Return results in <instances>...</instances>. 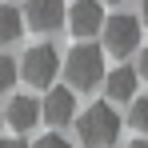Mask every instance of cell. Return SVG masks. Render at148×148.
<instances>
[{
	"instance_id": "6da1fadb",
	"label": "cell",
	"mask_w": 148,
	"mask_h": 148,
	"mask_svg": "<svg viewBox=\"0 0 148 148\" xmlns=\"http://www.w3.org/2000/svg\"><path fill=\"white\" fill-rule=\"evenodd\" d=\"M76 132H80L84 148H108V144H116V136H120V116H116V104L96 100L92 108H84V116L76 120Z\"/></svg>"
},
{
	"instance_id": "7a4b0ae2",
	"label": "cell",
	"mask_w": 148,
	"mask_h": 148,
	"mask_svg": "<svg viewBox=\"0 0 148 148\" xmlns=\"http://www.w3.org/2000/svg\"><path fill=\"white\" fill-rule=\"evenodd\" d=\"M64 76H68L72 88H96L108 76L104 72V48H96L92 40H80L68 52V60H64Z\"/></svg>"
},
{
	"instance_id": "3957f363",
	"label": "cell",
	"mask_w": 148,
	"mask_h": 148,
	"mask_svg": "<svg viewBox=\"0 0 148 148\" xmlns=\"http://www.w3.org/2000/svg\"><path fill=\"white\" fill-rule=\"evenodd\" d=\"M100 36H104V52H112V56H132V52L140 48V20L116 12V16L104 20Z\"/></svg>"
},
{
	"instance_id": "277c9868",
	"label": "cell",
	"mask_w": 148,
	"mask_h": 148,
	"mask_svg": "<svg viewBox=\"0 0 148 148\" xmlns=\"http://www.w3.org/2000/svg\"><path fill=\"white\" fill-rule=\"evenodd\" d=\"M56 68H60V60H56V48H52V44H36V48H28L24 60H20V76H24L28 84H36V88H52Z\"/></svg>"
},
{
	"instance_id": "5b68a950",
	"label": "cell",
	"mask_w": 148,
	"mask_h": 148,
	"mask_svg": "<svg viewBox=\"0 0 148 148\" xmlns=\"http://www.w3.org/2000/svg\"><path fill=\"white\" fill-rule=\"evenodd\" d=\"M104 4L100 0H76L72 8H68V28H72L76 40H92L100 28H104Z\"/></svg>"
},
{
	"instance_id": "8992f818",
	"label": "cell",
	"mask_w": 148,
	"mask_h": 148,
	"mask_svg": "<svg viewBox=\"0 0 148 148\" xmlns=\"http://www.w3.org/2000/svg\"><path fill=\"white\" fill-rule=\"evenodd\" d=\"M24 20L36 32H56V28L68 20V8H64V0H28Z\"/></svg>"
},
{
	"instance_id": "52a82bcc",
	"label": "cell",
	"mask_w": 148,
	"mask_h": 148,
	"mask_svg": "<svg viewBox=\"0 0 148 148\" xmlns=\"http://www.w3.org/2000/svg\"><path fill=\"white\" fill-rule=\"evenodd\" d=\"M72 116H76V92L72 88H48V96L40 100V120H48L52 128H60Z\"/></svg>"
},
{
	"instance_id": "ba28073f",
	"label": "cell",
	"mask_w": 148,
	"mask_h": 148,
	"mask_svg": "<svg viewBox=\"0 0 148 148\" xmlns=\"http://www.w3.org/2000/svg\"><path fill=\"white\" fill-rule=\"evenodd\" d=\"M4 120L24 136L28 128H36V120H40V100L36 96H12L8 108H4Z\"/></svg>"
},
{
	"instance_id": "9c48e42d",
	"label": "cell",
	"mask_w": 148,
	"mask_h": 148,
	"mask_svg": "<svg viewBox=\"0 0 148 148\" xmlns=\"http://www.w3.org/2000/svg\"><path fill=\"white\" fill-rule=\"evenodd\" d=\"M136 84H140V76H136V68H128V64H120L116 72H108V76H104V92H108V104L136 100Z\"/></svg>"
},
{
	"instance_id": "30bf717a",
	"label": "cell",
	"mask_w": 148,
	"mask_h": 148,
	"mask_svg": "<svg viewBox=\"0 0 148 148\" xmlns=\"http://www.w3.org/2000/svg\"><path fill=\"white\" fill-rule=\"evenodd\" d=\"M20 32H24V20H20V12H16L12 4H0V44H12V40H20Z\"/></svg>"
},
{
	"instance_id": "8fae6325",
	"label": "cell",
	"mask_w": 148,
	"mask_h": 148,
	"mask_svg": "<svg viewBox=\"0 0 148 148\" xmlns=\"http://www.w3.org/2000/svg\"><path fill=\"white\" fill-rule=\"evenodd\" d=\"M128 120H132V128H136V132H148V96H136V100H132Z\"/></svg>"
},
{
	"instance_id": "7c38bea8",
	"label": "cell",
	"mask_w": 148,
	"mask_h": 148,
	"mask_svg": "<svg viewBox=\"0 0 148 148\" xmlns=\"http://www.w3.org/2000/svg\"><path fill=\"white\" fill-rule=\"evenodd\" d=\"M16 76H20V68H16V60L0 52V92H8V88L16 84Z\"/></svg>"
},
{
	"instance_id": "4fadbf2b",
	"label": "cell",
	"mask_w": 148,
	"mask_h": 148,
	"mask_svg": "<svg viewBox=\"0 0 148 148\" xmlns=\"http://www.w3.org/2000/svg\"><path fill=\"white\" fill-rule=\"evenodd\" d=\"M32 148H72V144H68L64 136H56V132H48V136H40V140H36Z\"/></svg>"
},
{
	"instance_id": "5bb4252c",
	"label": "cell",
	"mask_w": 148,
	"mask_h": 148,
	"mask_svg": "<svg viewBox=\"0 0 148 148\" xmlns=\"http://www.w3.org/2000/svg\"><path fill=\"white\" fill-rule=\"evenodd\" d=\"M136 76H140V80H148V48L140 52V60H136Z\"/></svg>"
},
{
	"instance_id": "9a60e30c",
	"label": "cell",
	"mask_w": 148,
	"mask_h": 148,
	"mask_svg": "<svg viewBox=\"0 0 148 148\" xmlns=\"http://www.w3.org/2000/svg\"><path fill=\"white\" fill-rule=\"evenodd\" d=\"M0 148H28L24 140H0Z\"/></svg>"
},
{
	"instance_id": "2e32d148",
	"label": "cell",
	"mask_w": 148,
	"mask_h": 148,
	"mask_svg": "<svg viewBox=\"0 0 148 148\" xmlns=\"http://www.w3.org/2000/svg\"><path fill=\"white\" fill-rule=\"evenodd\" d=\"M140 20H144V24H148V0H144V4H140Z\"/></svg>"
},
{
	"instance_id": "e0dca14e",
	"label": "cell",
	"mask_w": 148,
	"mask_h": 148,
	"mask_svg": "<svg viewBox=\"0 0 148 148\" xmlns=\"http://www.w3.org/2000/svg\"><path fill=\"white\" fill-rule=\"evenodd\" d=\"M128 148H148V140H144V136H140V140H132V144H128Z\"/></svg>"
},
{
	"instance_id": "ac0fdd59",
	"label": "cell",
	"mask_w": 148,
	"mask_h": 148,
	"mask_svg": "<svg viewBox=\"0 0 148 148\" xmlns=\"http://www.w3.org/2000/svg\"><path fill=\"white\" fill-rule=\"evenodd\" d=\"M0 124H4V108H0Z\"/></svg>"
},
{
	"instance_id": "d6986e66",
	"label": "cell",
	"mask_w": 148,
	"mask_h": 148,
	"mask_svg": "<svg viewBox=\"0 0 148 148\" xmlns=\"http://www.w3.org/2000/svg\"><path fill=\"white\" fill-rule=\"evenodd\" d=\"M112 4H120V0H112Z\"/></svg>"
}]
</instances>
